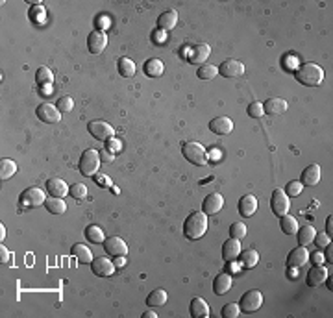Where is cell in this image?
Listing matches in <instances>:
<instances>
[{
    "instance_id": "9",
    "label": "cell",
    "mask_w": 333,
    "mask_h": 318,
    "mask_svg": "<svg viewBox=\"0 0 333 318\" xmlns=\"http://www.w3.org/2000/svg\"><path fill=\"white\" fill-rule=\"evenodd\" d=\"M21 205L23 207H35V205H45L46 202V194L37 187H30L26 189L23 194H21V198H19Z\"/></svg>"
},
{
    "instance_id": "47",
    "label": "cell",
    "mask_w": 333,
    "mask_h": 318,
    "mask_svg": "<svg viewBox=\"0 0 333 318\" xmlns=\"http://www.w3.org/2000/svg\"><path fill=\"white\" fill-rule=\"evenodd\" d=\"M98 153H100V159H102V161H106V163H111V161H113V153L108 152V148L100 150Z\"/></svg>"
},
{
    "instance_id": "21",
    "label": "cell",
    "mask_w": 333,
    "mask_h": 318,
    "mask_svg": "<svg viewBox=\"0 0 333 318\" xmlns=\"http://www.w3.org/2000/svg\"><path fill=\"white\" fill-rule=\"evenodd\" d=\"M231 285H233V278H231L230 274L226 272L218 274L217 278L213 279V292L217 296H222L231 289Z\"/></svg>"
},
{
    "instance_id": "40",
    "label": "cell",
    "mask_w": 333,
    "mask_h": 318,
    "mask_svg": "<svg viewBox=\"0 0 333 318\" xmlns=\"http://www.w3.org/2000/svg\"><path fill=\"white\" fill-rule=\"evenodd\" d=\"M69 194L74 200H84L87 196V187L84 185V183H74V185H70Z\"/></svg>"
},
{
    "instance_id": "52",
    "label": "cell",
    "mask_w": 333,
    "mask_h": 318,
    "mask_svg": "<svg viewBox=\"0 0 333 318\" xmlns=\"http://www.w3.org/2000/svg\"><path fill=\"white\" fill-rule=\"evenodd\" d=\"M119 144H121L119 141H115V139H109V148H111V150H119Z\"/></svg>"
},
{
    "instance_id": "2",
    "label": "cell",
    "mask_w": 333,
    "mask_h": 318,
    "mask_svg": "<svg viewBox=\"0 0 333 318\" xmlns=\"http://www.w3.org/2000/svg\"><path fill=\"white\" fill-rule=\"evenodd\" d=\"M294 78L298 80L302 86L315 87L322 84L324 70H322V67H318L316 63H304V65H300V67L294 68Z\"/></svg>"
},
{
    "instance_id": "24",
    "label": "cell",
    "mask_w": 333,
    "mask_h": 318,
    "mask_svg": "<svg viewBox=\"0 0 333 318\" xmlns=\"http://www.w3.org/2000/svg\"><path fill=\"white\" fill-rule=\"evenodd\" d=\"M287 102L283 100V98H269L267 102L263 104V111L267 115H283L287 111Z\"/></svg>"
},
{
    "instance_id": "32",
    "label": "cell",
    "mask_w": 333,
    "mask_h": 318,
    "mask_svg": "<svg viewBox=\"0 0 333 318\" xmlns=\"http://www.w3.org/2000/svg\"><path fill=\"white\" fill-rule=\"evenodd\" d=\"M35 82H37V86H41V87L52 86V82H54V72H52L48 67H39L37 68V72H35Z\"/></svg>"
},
{
    "instance_id": "26",
    "label": "cell",
    "mask_w": 333,
    "mask_h": 318,
    "mask_svg": "<svg viewBox=\"0 0 333 318\" xmlns=\"http://www.w3.org/2000/svg\"><path fill=\"white\" fill-rule=\"evenodd\" d=\"M189 312L193 318H209V305L206 303L204 298H193Z\"/></svg>"
},
{
    "instance_id": "50",
    "label": "cell",
    "mask_w": 333,
    "mask_h": 318,
    "mask_svg": "<svg viewBox=\"0 0 333 318\" xmlns=\"http://www.w3.org/2000/svg\"><path fill=\"white\" fill-rule=\"evenodd\" d=\"M294 63H296V57L291 56L289 59H283V65H287V67H291L294 70Z\"/></svg>"
},
{
    "instance_id": "22",
    "label": "cell",
    "mask_w": 333,
    "mask_h": 318,
    "mask_svg": "<svg viewBox=\"0 0 333 318\" xmlns=\"http://www.w3.org/2000/svg\"><path fill=\"white\" fill-rule=\"evenodd\" d=\"M327 279V268L322 267V265H315V267L311 268L309 272H307V285L309 287H318L320 283H324Z\"/></svg>"
},
{
    "instance_id": "8",
    "label": "cell",
    "mask_w": 333,
    "mask_h": 318,
    "mask_svg": "<svg viewBox=\"0 0 333 318\" xmlns=\"http://www.w3.org/2000/svg\"><path fill=\"white\" fill-rule=\"evenodd\" d=\"M261 305H263V294H261L258 289L244 292L242 298H241V301H239V307H241V311H244V312L258 311Z\"/></svg>"
},
{
    "instance_id": "46",
    "label": "cell",
    "mask_w": 333,
    "mask_h": 318,
    "mask_svg": "<svg viewBox=\"0 0 333 318\" xmlns=\"http://www.w3.org/2000/svg\"><path fill=\"white\" fill-rule=\"evenodd\" d=\"M95 180H97V183L104 185L106 189L111 187V180H109V178H106V176H102V174H95Z\"/></svg>"
},
{
    "instance_id": "53",
    "label": "cell",
    "mask_w": 333,
    "mask_h": 318,
    "mask_svg": "<svg viewBox=\"0 0 333 318\" xmlns=\"http://www.w3.org/2000/svg\"><path fill=\"white\" fill-rule=\"evenodd\" d=\"M143 316H144V318H155V316H157V314H155L154 311H146V312H144V314H143Z\"/></svg>"
},
{
    "instance_id": "3",
    "label": "cell",
    "mask_w": 333,
    "mask_h": 318,
    "mask_svg": "<svg viewBox=\"0 0 333 318\" xmlns=\"http://www.w3.org/2000/svg\"><path fill=\"white\" fill-rule=\"evenodd\" d=\"M100 153L95 148H87L84 150L80 155V161H78V169H80V174L84 176H95L100 167Z\"/></svg>"
},
{
    "instance_id": "16",
    "label": "cell",
    "mask_w": 333,
    "mask_h": 318,
    "mask_svg": "<svg viewBox=\"0 0 333 318\" xmlns=\"http://www.w3.org/2000/svg\"><path fill=\"white\" fill-rule=\"evenodd\" d=\"M239 256H241V241L230 237L224 245H222V259H224L226 263H231V261H235Z\"/></svg>"
},
{
    "instance_id": "54",
    "label": "cell",
    "mask_w": 333,
    "mask_h": 318,
    "mask_svg": "<svg viewBox=\"0 0 333 318\" xmlns=\"http://www.w3.org/2000/svg\"><path fill=\"white\" fill-rule=\"evenodd\" d=\"M327 248V246H326ZM324 257H327V259H329V263H331V246H329V248H327V252H326V256Z\"/></svg>"
},
{
    "instance_id": "31",
    "label": "cell",
    "mask_w": 333,
    "mask_h": 318,
    "mask_svg": "<svg viewBox=\"0 0 333 318\" xmlns=\"http://www.w3.org/2000/svg\"><path fill=\"white\" fill-rule=\"evenodd\" d=\"M17 172V163L10 157H4L0 161V178L2 180H10Z\"/></svg>"
},
{
    "instance_id": "11",
    "label": "cell",
    "mask_w": 333,
    "mask_h": 318,
    "mask_svg": "<svg viewBox=\"0 0 333 318\" xmlns=\"http://www.w3.org/2000/svg\"><path fill=\"white\" fill-rule=\"evenodd\" d=\"M108 46V35L102 30H93L87 37V48L91 54H102L104 48Z\"/></svg>"
},
{
    "instance_id": "6",
    "label": "cell",
    "mask_w": 333,
    "mask_h": 318,
    "mask_svg": "<svg viewBox=\"0 0 333 318\" xmlns=\"http://www.w3.org/2000/svg\"><path fill=\"white\" fill-rule=\"evenodd\" d=\"M270 207H272V213L276 216H283L289 213L291 202H289V196L283 189H274V193L270 196Z\"/></svg>"
},
{
    "instance_id": "37",
    "label": "cell",
    "mask_w": 333,
    "mask_h": 318,
    "mask_svg": "<svg viewBox=\"0 0 333 318\" xmlns=\"http://www.w3.org/2000/svg\"><path fill=\"white\" fill-rule=\"evenodd\" d=\"M117 65H119V72H121V76H124V78H130V76L135 74V63H133L132 59H128V57H121Z\"/></svg>"
},
{
    "instance_id": "5",
    "label": "cell",
    "mask_w": 333,
    "mask_h": 318,
    "mask_svg": "<svg viewBox=\"0 0 333 318\" xmlns=\"http://www.w3.org/2000/svg\"><path fill=\"white\" fill-rule=\"evenodd\" d=\"M87 130H89V133H91L95 139H98V141H109V139H113V135H115L113 126L108 124L106 120H91V122L87 124Z\"/></svg>"
},
{
    "instance_id": "1",
    "label": "cell",
    "mask_w": 333,
    "mask_h": 318,
    "mask_svg": "<svg viewBox=\"0 0 333 318\" xmlns=\"http://www.w3.org/2000/svg\"><path fill=\"white\" fill-rule=\"evenodd\" d=\"M207 231V215L204 211H195L191 213L184 222V235L191 241L204 237Z\"/></svg>"
},
{
    "instance_id": "55",
    "label": "cell",
    "mask_w": 333,
    "mask_h": 318,
    "mask_svg": "<svg viewBox=\"0 0 333 318\" xmlns=\"http://www.w3.org/2000/svg\"><path fill=\"white\" fill-rule=\"evenodd\" d=\"M2 261H8V252L4 250V246H2Z\"/></svg>"
},
{
    "instance_id": "27",
    "label": "cell",
    "mask_w": 333,
    "mask_h": 318,
    "mask_svg": "<svg viewBox=\"0 0 333 318\" xmlns=\"http://www.w3.org/2000/svg\"><path fill=\"white\" fill-rule=\"evenodd\" d=\"M143 70H144V74H146L148 78H157V76H161V74H163L165 67H163V61L155 59V57H152V59H146V61H144Z\"/></svg>"
},
{
    "instance_id": "39",
    "label": "cell",
    "mask_w": 333,
    "mask_h": 318,
    "mask_svg": "<svg viewBox=\"0 0 333 318\" xmlns=\"http://www.w3.org/2000/svg\"><path fill=\"white\" fill-rule=\"evenodd\" d=\"M246 224L244 222H233L230 226V237H233V238H239V241H242V238L246 237Z\"/></svg>"
},
{
    "instance_id": "48",
    "label": "cell",
    "mask_w": 333,
    "mask_h": 318,
    "mask_svg": "<svg viewBox=\"0 0 333 318\" xmlns=\"http://www.w3.org/2000/svg\"><path fill=\"white\" fill-rule=\"evenodd\" d=\"M311 257V261L315 263V265H322V263H324V259H326V257H324V254H320V252H315V254H313V256H309Z\"/></svg>"
},
{
    "instance_id": "44",
    "label": "cell",
    "mask_w": 333,
    "mask_h": 318,
    "mask_svg": "<svg viewBox=\"0 0 333 318\" xmlns=\"http://www.w3.org/2000/svg\"><path fill=\"white\" fill-rule=\"evenodd\" d=\"M72 108H74V100H72L70 97H61L58 100V109L61 111V113H70Z\"/></svg>"
},
{
    "instance_id": "56",
    "label": "cell",
    "mask_w": 333,
    "mask_h": 318,
    "mask_svg": "<svg viewBox=\"0 0 333 318\" xmlns=\"http://www.w3.org/2000/svg\"><path fill=\"white\" fill-rule=\"evenodd\" d=\"M0 231H2V241H4V237H6V227H4V224L0 226Z\"/></svg>"
},
{
    "instance_id": "33",
    "label": "cell",
    "mask_w": 333,
    "mask_h": 318,
    "mask_svg": "<svg viewBox=\"0 0 333 318\" xmlns=\"http://www.w3.org/2000/svg\"><path fill=\"white\" fill-rule=\"evenodd\" d=\"M280 227L283 229V233H287V235H293V233L298 231V220L291 215H283L280 216Z\"/></svg>"
},
{
    "instance_id": "18",
    "label": "cell",
    "mask_w": 333,
    "mask_h": 318,
    "mask_svg": "<svg viewBox=\"0 0 333 318\" xmlns=\"http://www.w3.org/2000/svg\"><path fill=\"white\" fill-rule=\"evenodd\" d=\"M318 182H320V167L316 165V163H311L302 172V182L300 183L305 185V187H315Z\"/></svg>"
},
{
    "instance_id": "17",
    "label": "cell",
    "mask_w": 333,
    "mask_h": 318,
    "mask_svg": "<svg viewBox=\"0 0 333 318\" xmlns=\"http://www.w3.org/2000/svg\"><path fill=\"white\" fill-rule=\"evenodd\" d=\"M209 130L213 133H217V135H228L233 130V120L230 117H215L209 122Z\"/></svg>"
},
{
    "instance_id": "35",
    "label": "cell",
    "mask_w": 333,
    "mask_h": 318,
    "mask_svg": "<svg viewBox=\"0 0 333 318\" xmlns=\"http://www.w3.org/2000/svg\"><path fill=\"white\" fill-rule=\"evenodd\" d=\"M86 237L89 238L91 243H95V245H98V243H104V241H106V235H104L102 227H100V226H95V224L87 226Z\"/></svg>"
},
{
    "instance_id": "20",
    "label": "cell",
    "mask_w": 333,
    "mask_h": 318,
    "mask_svg": "<svg viewBox=\"0 0 333 318\" xmlns=\"http://www.w3.org/2000/svg\"><path fill=\"white\" fill-rule=\"evenodd\" d=\"M176 23H178V12H176V10H166V12H163L159 17H157V28H159L161 32L173 30L174 26H176Z\"/></svg>"
},
{
    "instance_id": "10",
    "label": "cell",
    "mask_w": 333,
    "mask_h": 318,
    "mask_svg": "<svg viewBox=\"0 0 333 318\" xmlns=\"http://www.w3.org/2000/svg\"><path fill=\"white\" fill-rule=\"evenodd\" d=\"M91 268H93V274L98 276V278H109L111 274L115 272V263L111 261L109 257L102 256V257H95L91 261Z\"/></svg>"
},
{
    "instance_id": "34",
    "label": "cell",
    "mask_w": 333,
    "mask_h": 318,
    "mask_svg": "<svg viewBox=\"0 0 333 318\" xmlns=\"http://www.w3.org/2000/svg\"><path fill=\"white\" fill-rule=\"evenodd\" d=\"M166 290L163 289H155L152 294H148V298H146V305L148 307H161L166 303Z\"/></svg>"
},
{
    "instance_id": "19",
    "label": "cell",
    "mask_w": 333,
    "mask_h": 318,
    "mask_svg": "<svg viewBox=\"0 0 333 318\" xmlns=\"http://www.w3.org/2000/svg\"><path fill=\"white\" fill-rule=\"evenodd\" d=\"M46 189H48V194L50 196H56V198H63L65 194H69V185L61 180V178H50L46 182Z\"/></svg>"
},
{
    "instance_id": "41",
    "label": "cell",
    "mask_w": 333,
    "mask_h": 318,
    "mask_svg": "<svg viewBox=\"0 0 333 318\" xmlns=\"http://www.w3.org/2000/svg\"><path fill=\"white\" fill-rule=\"evenodd\" d=\"M220 314H222V318H237L241 314V307H239V303H228L222 307Z\"/></svg>"
},
{
    "instance_id": "36",
    "label": "cell",
    "mask_w": 333,
    "mask_h": 318,
    "mask_svg": "<svg viewBox=\"0 0 333 318\" xmlns=\"http://www.w3.org/2000/svg\"><path fill=\"white\" fill-rule=\"evenodd\" d=\"M259 261V254L256 250H242L241 252V263H242V267H246V268H254L256 265H258Z\"/></svg>"
},
{
    "instance_id": "38",
    "label": "cell",
    "mask_w": 333,
    "mask_h": 318,
    "mask_svg": "<svg viewBox=\"0 0 333 318\" xmlns=\"http://www.w3.org/2000/svg\"><path fill=\"white\" fill-rule=\"evenodd\" d=\"M196 74H198V78L200 80H213L218 74V67H215V65H211V63H204V65L198 67Z\"/></svg>"
},
{
    "instance_id": "30",
    "label": "cell",
    "mask_w": 333,
    "mask_h": 318,
    "mask_svg": "<svg viewBox=\"0 0 333 318\" xmlns=\"http://www.w3.org/2000/svg\"><path fill=\"white\" fill-rule=\"evenodd\" d=\"M296 233H298V246H309L316 235V229L313 226H302Z\"/></svg>"
},
{
    "instance_id": "4",
    "label": "cell",
    "mask_w": 333,
    "mask_h": 318,
    "mask_svg": "<svg viewBox=\"0 0 333 318\" xmlns=\"http://www.w3.org/2000/svg\"><path fill=\"white\" fill-rule=\"evenodd\" d=\"M182 153H184V157L193 163V165H198V167H204L207 165V153H206V148L202 146L200 142H185L184 146H182Z\"/></svg>"
},
{
    "instance_id": "13",
    "label": "cell",
    "mask_w": 333,
    "mask_h": 318,
    "mask_svg": "<svg viewBox=\"0 0 333 318\" xmlns=\"http://www.w3.org/2000/svg\"><path fill=\"white\" fill-rule=\"evenodd\" d=\"M104 250L108 252V256H126L128 246L121 237H108L104 241Z\"/></svg>"
},
{
    "instance_id": "42",
    "label": "cell",
    "mask_w": 333,
    "mask_h": 318,
    "mask_svg": "<svg viewBox=\"0 0 333 318\" xmlns=\"http://www.w3.org/2000/svg\"><path fill=\"white\" fill-rule=\"evenodd\" d=\"M246 113L248 117H252V119H259V117H263L265 111H263V104L259 102H250L246 108Z\"/></svg>"
},
{
    "instance_id": "23",
    "label": "cell",
    "mask_w": 333,
    "mask_h": 318,
    "mask_svg": "<svg viewBox=\"0 0 333 318\" xmlns=\"http://www.w3.org/2000/svg\"><path fill=\"white\" fill-rule=\"evenodd\" d=\"M209 56H211V46L206 45V43H200V45H196L195 48H193V52H191V56H189V61L193 63V65H204Z\"/></svg>"
},
{
    "instance_id": "43",
    "label": "cell",
    "mask_w": 333,
    "mask_h": 318,
    "mask_svg": "<svg viewBox=\"0 0 333 318\" xmlns=\"http://www.w3.org/2000/svg\"><path fill=\"white\" fill-rule=\"evenodd\" d=\"M302 189H304V185L300 183V180H294V182H289L283 191H285L287 196H298V194L302 193Z\"/></svg>"
},
{
    "instance_id": "51",
    "label": "cell",
    "mask_w": 333,
    "mask_h": 318,
    "mask_svg": "<svg viewBox=\"0 0 333 318\" xmlns=\"http://www.w3.org/2000/svg\"><path fill=\"white\" fill-rule=\"evenodd\" d=\"M113 263H115V267H124V265H126V259H124V256H119Z\"/></svg>"
},
{
    "instance_id": "45",
    "label": "cell",
    "mask_w": 333,
    "mask_h": 318,
    "mask_svg": "<svg viewBox=\"0 0 333 318\" xmlns=\"http://www.w3.org/2000/svg\"><path fill=\"white\" fill-rule=\"evenodd\" d=\"M329 241H331V237H329L327 233H316L315 238H313V243H316L318 248H326V246H329Z\"/></svg>"
},
{
    "instance_id": "12",
    "label": "cell",
    "mask_w": 333,
    "mask_h": 318,
    "mask_svg": "<svg viewBox=\"0 0 333 318\" xmlns=\"http://www.w3.org/2000/svg\"><path fill=\"white\" fill-rule=\"evenodd\" d=\"M224 207V196L220 193H211L207 194L204 204H202V211L206 215H217L218 211Z\"/></svg>"
},
{
    "instance_id": "29",
    "label": "cell",
    "mask_w": 333,
    "mask_h": 318,
    "mask_svg": "<svg viewBox=\"0 0 333 318\" xmlns=\"http://www.w3.org/2000/svg\"><path fill=\"white\" fill-rule=\"evenodd\" d=\"M72 256L78 259V263L81 265H87V263H91L95 257H93V252L87 248L86 245H74L72 246Z\"/></svg>"
},
{
    "instance_id": "28",
    "label": "cell",
    "mask_w": 333,
    "mask_h": 318,
    "mask_svg": "<svg viewBox=\"0 0 333 318\" xmlns=\"http://www.w3.org/2000/svg\"><path fill=\"white\" fill-rule=\"evenodd\" d=\"M45 207L48 213L52 215H63L67 211V204H65L63 198H56V196H50V198L45 202Z\"/></svg>"
},
{
    "instance_id": "15",
    "label": "cell",
    "mask_w": 333,
    "mask_h": 318,
    "mask_svg": "<svg viewBox=\"0 0 333 318\" xmlns=\"http://www.w3.org/2000/svg\"><path fill=\"white\" fill-rule=\"evenodd\" d=\"M307 261H309V252H307L305 246L294 248V250L287 256V267L289 268H302Z\"/></svg>"
},
{
    "instance_id": "7",
    "label": "cell",
    "mask_w": 333,
    "mask_h": 318,
    "mask_svg": "<svg viewBox=\"0 0 333 318\" xmlns=\"http://www.w3.org/2000/svg\"><path fill=\"white\" fill-rule=\"evenodd\" d=\"M35 115H37V119L46 122V124H56V122L61 120V111L58 109V106L48 102L39 104L37 109H35Z\"/></svg>"
},
{
    "instance_id": "49",
    "label": "cell",
    "mask_w": 333,
    "mask_h": 318,
    "mask_svg": "<svg viewBox=\"0 0 333 318\" xmlns=\"http://www.w3.org/2000/svg\"><path fill=\"white\" fill-rule=\"evenodd\" d=\"M326 233L331 237V233H333V216H329L326 220Z\"/></svg>"
},
{
    "instance_id": "14",
    "label": "cell",
    "mask_w": 333,
    "mask_h": 318,
    "mask_svg": "<svg viewBox=\"0 0 333 318\" xmlns=\"http://www.w3.org/2000/svg\"><path fill=\"white\" fill-rule=\"evenodd\" d=\"M242 72H244V65L237 59H226L218 67V74H222L224 78H237V76H242Z\"/></svg>"
},
{
    "instance_id": "25",
    "label": "cell",
    "mask_w": 333,
    "mask_h": 318,
    "mask_svg": "<svg viewBox=\"0 0 333 318\" xmlns=\"http://www.w3.org/2000/svg\"><path fill=\"white\" fill-rule=\"evenodd\" d=\"M258 211V198L254 194H244L239 200V213L241 216H252Z\"/></svg>"
}]
</instances>
